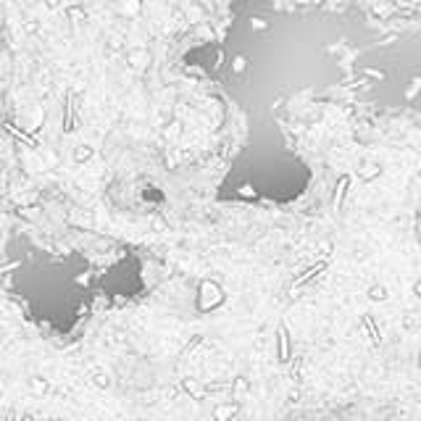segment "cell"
Returning a JSON list of instances; mask_svg holds the SVG:
<instances>
[]
</instances>
